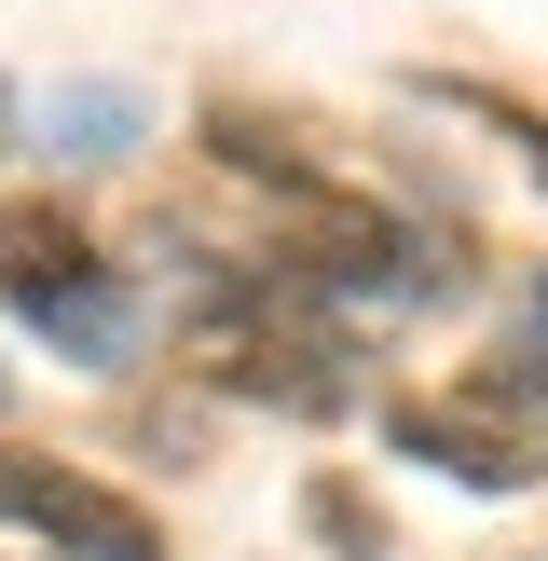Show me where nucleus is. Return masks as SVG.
<instances>
[{"instance_id": "nucleus-1", "label": "nucleus", "mask_w": 548, "mask_h": 561, "mask_svg": "<svg viewBox=\"0 0 548 561\" xmlns=\"http://www.w3.org/2000/svg\"><path fill=\"white\" fill-rule=\"evenodd\" d=\"M384 453L438 466V480H466V493H521V480H548V343H521V356H493V370H466L453 398H398V411H384Z\"/></svg>"}, {"instance_id": "nucleus-2", "label": "nucleus", "mask_w": 548, "mask_h": 561, "mask_svg": "<svg viewBox=\"0 0 548 561\" xmlns=\"http://www.w3.org/2000/svg\"><path fill=\"white\" fill-rule=\"evenodd\" d=\"M0 288H14V316L42 329L55 356H82V370H124L137 356V288L69 233V219H14V233H0Z\"/></svg>"}, {"instance_id": "nucleus-3", "label": "nucleus", "mask_w": 548, "mask_h": 561, "mask_svg": "<svg viewBox=\"0 0 548 561\" xmlns=\"http://www.w3.org/2000/svg\"><path fill=\"white\" fill-rule=\"evenodd\" d=\"M288 274H301L316 301H356V316H370V301H384V316H425V301H453L466 261H453L438 233H398V219H329Z\"/></svg>"}, {"instance_id": "nucleus-4", "label": "nucleus", "mask_w": 548, "mask_h": 561, "mask_svg": "<svg viewBox=\"0 0 548 561\" xmlns=\"http://www.w3.org/2000/svg\"><path fill=\"white\" fill-rule=\"evenodd\" d=\"M0 520L55 535L69 561H164V520L151 507H124V493H96L82 466H42V453H0Z\"/></svg>"}, {"instance_id": "nucleus-5", "label": "nucleus", "mask_w": 548, "mask_h": 561, "mask_svg": "<svg viewBox=\"0 0 548 561\" xmlns=\"http://www.w3.org/2000/svg\"><path fill=\"white\" fill-rule=\"evenodd\" d=\"M27 151H55V164H110V151H137V96H124V82H55V96L27 110Z\"/></svg>"}, {"instance_id": "nucleus-6", "label": "nucleus", "mask_w": 548, "mask_h": 561, "mask_svg": "<svg viewBox=\"0 0 548 561\" xmlns=\"http://www.w3.org/2000/svg\"><path fill=\"white\" fill-rule=\"evenodd\" d=\"M535 343H548V288H535Z\"/></svg>"}]
</instances>
